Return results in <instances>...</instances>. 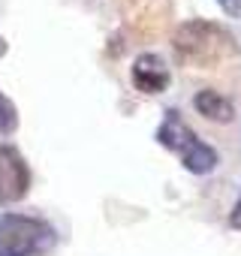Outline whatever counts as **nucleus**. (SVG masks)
Listing matches in <instances>:
<instances>
[{"label": "nucleus", "mask_w": 241, "mask_h": 256, "mask_svg": "<svg viewBox=\"0 0 241 256\" xmlns=\"http://www.w3.org/2000/svg\"><path fill=\"white\" fill-rule=\"evenodd\" d=\"M172 48H175L181 64L196 66V70L220 66V64H226L238 54L235 36L226 28H220L217 22H208V18L181 22L172 30Z\"/></svg>", "instance_id": "obj_1"}, {"label": "nucleus", "mask_w": 241, "mask_h": 256, "mask_svg": "<svg viewBox=\"0 0 241 256\" xmlns=\"http://www.w3.org/2000/svg\"><path fill=\"white\" fill-rule=\"evenodd\" d=\"M58 247V229L30 214H0V256H48Z\"/></svg>", "instance_id": "obj_2"}, {"label": "nucleus", "mask_w": 241, "mask_h": 256, "mask_svg": "<svg viewBox=\"0 0 241 256\" xmlns=\"http://www.w3.org/2000/svg\"><path fill=\"white\" fill-rule=\"evenodd\" d=\"M157 142H160L163 148H169V151L181 160V166H184L187 172H193V175H208V172H214L217 163H220L217 151H214L208 142H202V139L190 130V124H184L175 108H169V112L163 114V124L157 126Z\"/></svg>", "instance_id": "obj_3"}, {"label": "nucleus", "mask_w": 241, "mask_h": 256, "mask_svg": "<svg viewBox=\"0 0 241 256\" xmlns=\"http://www.w3.org/2000/svg\"><path fill=\"white\" fill-rule=\"evenodd\" d=\"M30 166L18 148L0 145V205L22 202L30 190Z\"/></svg>", "instance_id": "obj_4"}, {"label": "nucleus", "mask_w": 241, "mask_h": 256, "mask_svg": "<svg viewBox=\"0 0 241 256\" xmlns=\"http://www.w3.org/2000/svg\"><path fill=\"white\" fill-rule=\"evenodd\" d=\"M169 82H172V72H169V66L163 64L160 54L148 52V54L136 58V64H133V84H136V90H142L148 96H157V94H163L169 88Z\"/></svg>", "instance_id": "obj_5"}, {"label": "nucleus", "mask_w": 241, "mask_h": 256, "mask_svg": "<svg viewBox=\"0 0 241 256\" xmlns=\"http://www.w3.org/2000/svg\"><path fill=\"white\" fill-rule=\"evenodd\" d=\"M193 108H196L202 118L214 120V124H229V120L235 118L232 100L223 96L220 90H211V88H205V90H199V94L193 96Z\"/></svg>", "instance_id": "obj_6"}, {"label": "nucleus", "mask_w": 241, "mask_h": 256, "mask_svg": "<svg viewBox=\"0 0 241 256\" xmlns=\"http://www.w3.org/2000/svg\"><path fill=\"white\" fill-rule=\"evenodd\" d=\"M16 126H18V108L12 106L10 96L0 94V133L10 136V133H16Z\"/></svg>", "instance_id": "obj_7"}, {"label": "nucleus", "mask_w": 241, "mask_h": 256, "mask_svg": "<svg viewBox=\"0 0 241 256\" xmlns=\"http://www.w3.org/2000/svg\"><path fill=\"white\" fill-rule=\"evenodd\" d=\"M217 4L229 18H241V0H217Z\"/></svg>", "instance_id": "obj_8"}, {"label": "nucleus", "mask_w": 241, "mask_h": 256, "mask_svg": "<svg viewBox=\"0 0 241 256\" xmlns=\"http://www.w3.org/2000/svg\"><path fill=\"white\" fill-rule=\"evenodd\" d=\"M229 226L241 232V199H238V202H235V208L229 211Z\"/></svg>", "instance_id": "obj_9"}]
</instances>
